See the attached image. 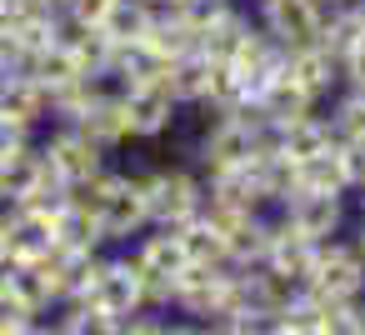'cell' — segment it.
I'll return each instance as SVG.
<instances>
[{
	"instance_id": "obj_1",
	"label": "cell",
	"mask_w": 365,
	"mask_h": 335,
	"mask_svg": "<svg viewBox=\"0 0 365 335\" xmlns=\"http://www.w3.org/2000/svg\"><path fill=\"white\" fill-rule=\"evenodd\" d=\"M76 200L96 215L106 245H130L135 235L150 230L145 190H140V175H130V170H110V165H106L96 180H86V185L76 190Z\"/></svg>"
},
{
	"instance_id": "obj_2",
	"label": "cell",
	"mask_w": 365,
	"mask_h": 335,
	"mask_svg": "<svg viewBox=\"0 0 365 335\" xmlns=\"http://www.w3.org/2000/svg\"><path fill=\"white\" fill-rule=\"evenodd\" d=\"M270 145H275V130L260 120L255 105L220 110V115L210 120V130L200 135V165H205V175H215V170H240V165L260 160Z\"/></svg>"
},
{
	"instance_id": "obj_3",
	"label": "cell",
	"mask_w": 365,
	"mask_h": 335,
	"mask_svg": "<svg viewBox=\"0 0 365 335\" xmlns=\"http://www.w3.org/2000/svg\"><path fill=\"white\" fill-rule=\"evenodd\" d=\"M130 265L145 285V310H170V295H175V280L185 275V250L175 240V230H145L130 240Z\"/></svg>"
},
{
	"instance_id": "obj_4",
	"label": "cell",
	"mask_w": 365,
	"mask_h": 335,
	"mask_svg": "<svg viewBox=\"0 0 365 335\" xmlns=\"http://www.w3.org/2000/svg\"><path fill=\"white\" fill-rule=\"evenodd\" d=\"M140 190H145V215L155 230H175L185 220L200 215L205 205V180L180 170V165H155L140 175Z\"/></svg>"
},
{
	"instance_id": "obj_5",
	"label": "cell",
	"mask_w": 365,
	"mask_h": 335,
	"mask_svg": "<svg viewBox=\"0 0 365 335\" xmlns=\"http://www.w3.org/2000/svg\"><path fill=\"white\" fill-rule=\"evenodd\" d=\"M305 290L325 295V300H365V255L350 235H335L325 245H315Z\"/></svg>"
},
{
	"instance_id": "obj_6",
	"label": "cell",
	"mask_w": 365,
	"mask_h": 335,
	"mask_svg": "<svg viewBox=\"0 0 365 335\" xmlns=\"http://www.w3.org/2000/svg\"><path fill=\"white\" fill-rule=\"evenodd\" d=\"M41 155H46V165H51L71 190H81L86 180H96V175L106 170V155H110V150H106L101 140H91L81 125H66V120H61V125L46 135Z\"/></svg>"
},
{
	"instance_id": "obj_7",
	"label": "cell",
	"mask_w": 365,
	"mask_h": 335,
	"mask_svg": "<svg viewBox=\"0 0 365 335\" xmlns=\"http://www.w3.org/2000/svg\"><path fill=\"white\" fill-rule=\"evenodd\" d=\"M325 6L320 0H260V16L255 26L280 46V51H300V46H315L320 31H325Z\"/></svg>"
},
{
	"instance_id": "obj_8",
	"label": "cell",
	"mask_w": 365,
	"mask_h": 335,
	"mask_svg": "<svg viewBox=\"0 0 365 335\" xmlns=\"http://www.w3.org/2000/svg\"><path fill=\"white\" fill-rule=\"evenodd\" d=\"M81 300L101 305V310L115 315V320L140 315V310H145V285H140L130 255H101V265H96V275H91V290H86Z\"/></svg>"
},
{
	"instance_id": "obj_9",
	"label": "cell",
	"mask_w": 365,
	"mask_h": 335,
	"mask_svg": "<svg viewBox=\"0 0 365 335\" xmlns=\"http://www.w3.org/2000/svg\"><path fill=\"white\" fill-rule=\"evenodd\" d=\"M275 215L305 235L310 245H325L335 235H345V195H320V190H295L285 205H275Z\"/></svg>"
},
{
	"instance_id": "obj_10",
	"label": "cell",
	"mask_w": 365,
	"mask_h": 335,
	"mask_svg": "<svg viewBox=\"0 0 365 335\" xmlns=\"http://www.w3.org/2000/svg\"><path fill=\"white\" fill-rule=\"evenodd\" d=\"M175 110L180 100L170 96L165 81H150V86H125L120 91V115H125V130L130 140H155L175 125Z\"/></svg>"
},
{
	"instance_id": "obj_11",
	"label": "cell",
	"mask_w": 365,
	"mask_h": 335,
	"mask_svg": "<svg viewBox=\"0 0 365 335\" xmlns=\"http://www.w3.org/2000/svg\"><path fill=\"white\" fill-rule=\"evenodd\" d=\"M285 81L300 86L315 105H320V100H335V96L345 91L340 61H335L320 41H315V46H300V51H285Z\"/></svg>"
},
{
	"instance_id": "obj_12",
	"label": "cell",
	"mask_w": 365,
	"mask_h": 335,
	"mask_svg": "<svg viewBox=\"0 0 365 335\" xmlns=\"http://www.w3.org/2000/svg\"><path fill=\"white\" fill-rule=\"evenodd\" d=\"M310 260H315V245L305 240V235H295L275 210H270V235H265V250H260V265L270 270V275H280V280H290V285H305V275H310Z\"/></svg>"
},
{
	"instance_id": "obj_13",
	"label": "cell",
	"mask_w": 365,
	"mask_h": 335,
	"mask_svg": "<svg viewBox=\"0 0 365 335\" xmlns=\"http://www.w3.org/2000/svg\"><path fill=\"white\" fill-rule=\"evenodd\" d=\"M0 285H6L11 295H21L41 320L61 305V295H56V275L46 270V260H6V265H0Z\"/></svg>"
},
{
	"instance_id": "obj_14",
	"label": "cell",
	"mask_w": 365,
	"mask_h": 335,
	"mask_svg": "<svg viewBox=\"0 0 365 335\" xmlns=\"http://www.w3.org/2000/svg\"><path fill=\"white\" fill-rule=\"evenodd\" d=\"M275 150H280L290 165H305V160L335 150V130H330V120L315 110V115H300V120L280 125V130H275Z\"/></svg>"
},
{
	"instance_id": "obj_15",
	"label": "cell",
	"mask_w": 365,
	"mask_h": 335,
	"mask_svg": "<svg viewBox=\"0 0 365 335\" xmlns=\"http://www.w3.org/2000/svg\"><path fill=\"white\" fill-rule=\"evenodd\" d=\"M6 220H11V260H46V255L56 250L51 210L16 205V210H6Z\"/></svg>"
},
{
	"instance_id": "obj_16",
	"label": "cell",
	"mask_w": 365,
	"mask_h": 335,
	"mask_svg": "<svg viewBox=\"0 0 365 335\" xmlns=\"http://www.w3.org/2000/svg\"><path fill=\"white\" fill-rule=\"evenodd\" d=\"M56 110H51V96L31 81V76H11L6 86H0V120H11L21 130H36L46 125Z\"/></svg>"
},
{
	"instance_id": "obj_17",
	"label": "cell",
	"mask_w": 365,
	"mask_h": 335,
	"mask_svg": "<svg viewBox=\"0 0 365 335\" xmlns=\"http://www.w3.org/2000/svg\"><path fill=\"white\" fill-rule=\"evenodd\" d=\"M150 21H155V6H145V0H110L106 16L96 21V31L106 36L110 51H120V46L145 41L150 36Z\"/></svg>"
},
{
	"instance_id": "obj_18",
	"label": "cell",
	"mask_w": 365,
	"mask_h": 335,
	"mask_svg": "<svg viewBox=\"0 0 365 335\" xmlns=\"http://www.w3.org/2000/svg\"><path fill=\"white\" fill-rule=\"evenodd\" d=\"M51 225H56V245H66V250H106L101 225H96V215L76 200V190L51 210Z\"/></svg>"
},
{
	"instance_id": "obj_19",
	"label": "cell",
	"mask_w": 365,
	"mask_h": 335,
	"mask_svg": "<svg viewBox=\"0 0 365 335\" xmlns=\"http://www.w3.org/2000/svg\"><path fill=\"white\" fill-rule=\"evenodd\" d=\"M175 240H180V250H185V265H205V270H230V255H225V245H220V235L195 215V220H185V225H175Z\"/></svg>"
},
{
	"instance_id": "obj_20",
	"label": "cell",
	"mask_w": 365,
	"mask_h": 335,
	"mask_svg": "<svg viewBox=\"0 0 365 335\" xmlns=\"http://www.w3.org/2000/svg\"><path fill=\"white\" fill-rule=\"evenodd\" d=\"M56 335H120V320L106 315V310L91 305V300H71V305H61V315H56Z\"/></svg>"
},
{
	"instance_id": "obj_21",
	"label": "cell",
	"mask_w": 365,
	"mask_h": 335,
	"mask_svg": "<svg viewBox=\"0 0 365 335\" xmlns=\"http://www.w3.org/2000/svg\"><path fill=\"white\" fill-rule=\"evenodd\" d=\"M330 130H335V145H345V140H365V91H340L335 100H330Z\"/></svg>"
},
{
	"instance_id": "obj_22",
	"label": "cell",
	"mask_w": 365,
	"mask_h": 335,
	"mask_svg": "<svg viewBox=\"0 0 365 335\" xmlns=\"http://www.w3.org/2000/svg\"><path fill=\"white\" fill-rule=\"evenodd\" d=\"M41 315L21 300V295H11L6 285H0V330H26V325H36Z\"/></svg>"
},
{
	"instance_id": "obj_23",
	"label": "cell",
	"mask_w": 365,
	"mask_h": 335,
	"mask_svg": "<svg viewBox=\"0 0 365 335\" xmlns=\"http://www.w3.org/2000/svg\"><path fill=\"white\" fill-rule=\"evenodd\" d=\"M340 150V165H345V180H350V195L365 190V140H345L335 145Z\"/></svg>"
},
{
	"instance_id": "obj_24",
	"label": "cell",
	"mask_w": 365,
	"mask_h": 335,
	"mask_svg": "<svg viewBox=\"0 0 365 335\" xmlns=\"http://www.w3.org/2000/svg\"><path fill=\"white\" fill-rule=\"evenodd\" d=\"M340 81H345L350 91H365V36L340 56Z\"/></svg>"
},
{
	"instance_id": "obj_25",
	"label": "cell",
	"mask_w": 365,
	"mask_h": 335,
	"mask_svg": "<svg viewBox=\"0 0 365 335\" xmlns=\"http://www.w3.org/2000/svg\"><path fill=\"white\" fill-rule=\"evenodd\" d=\"M205 335H265V320H245V315H225V320H210Z\"/></svg>"
},
{
	"instance_id": "obj_26",
	"label": "cell",
	"mask_w": 365,
	"mask_h": 335,
	"mask_svg": "<svg viewBox=\"0 0 365 335\" xmlns=\"http://www.w3.org/2000/svg\"><path fill=\"white\" fill-rule=\"evenodd\" d=\"M160 330H165V315H155V310H140V315L120 320V335H160Z\"/></svg>"
},
{
	"instance_id": "obj_27",
	"label": "cell",
	"mask_w": 365,
	"mask_h": 335,
	"mask_svg": "<svg viewBox=\"0 0 365 335\" xmlns=\"http://www.w3.org/2000/svg\"><path fill=\"white\" fill-rule=\"evenodd\" d=\"M106 6H110V0H66L61 16H71V21H81V26H96V21L106 16Z\"/></svg>"
},
{
	"instance_id": "obj_28",
	"label": "cell",
	"mask_w": 365,
	"mask_h": 335,
	"mask_svg": "<svg viewBox=\"0 0 365 335\" xmlns=\"http://www.w3.org/2000/svg\"><path fill=\"white\" fill-rule=\"evenodd\" d=\"M26 145H31V130L11 125V120H0V165H6L16 150H26Z\"/></svg>"
},
{
	"instance_id": "obj_29",
	"label": "cell",
	"mask_w": 365,
	"mask_h": 335,
	"mask_svg": "<svg viewBox=\"0 0 365 335\" xmlns=\"http://www.w3.org/2000/svg\"><path fill=\"white\" fill-rule=\"evenodd\" d=\"M160 335H205V325H195V320H185V315H180V320H165V330H160Z\"/></svg>"
},
{
	"instance_id": "obj_30",
	"label": "cell",
	"mask_w": 365,
	"mask_h": 335,
	"mask_svg": "<svg viewBox=\"0 0 365 335\" xmlns=\"http://www.w3.org/2000/svg\"><path fill=\"white\" fill-rule=\"evenodd\" d=\"M11 260V220H6V210H0V265Z\"/></svg>"
},
{
	"instance_id": "obj_31",
	"label": "cell",
	"mask_w": 365,
	"mask_h": 335,
	"mask_svg": "<svg viewBox=\"0 0 365 335\" xmlns=\"http://www.w3.org/2000/svg\"><path fill=\"white\" fill-rule=\"evenodd\" d=\"M145 6H155V11H175V6H190V0H145Z\"/></svg>"
},
{
	"instance_id": "obj_32",
	"label": "cell",
	"mask_w": 365,
	"mask_h": 335,
	"mask_svg": "<svg viewBox=\"0 0 365 335\" xmlns=\"http://www.w3.org/2000/svg\"><path fill=\"white\" fill-rule=\"evenodd\" d=\"M355 245H360V255H365V215H360V225H355V235H350Z\"/></svg>"
},
{
	"instance_id": "obj_33",
	"label": "cell",
	"mask_w": 365,
	"mask_h": 335,
	"mask_svg": "<svg viewBox=\"0 0 365 335\" xmlns=\"http://www.w3.org/2000/svg\"><path fill=\"white\" fill-rule=\"evenodd\" d=\"M325 11H340V6H355V0H320Z\"/></svg>"
},
{
	"instance_id": "obj_34",
	"label": "cell",
	"mask_w": 365,
	"mask_h": 335,
	"mask_svg": "<svg viewBox=\"0 0 365 335\" xmlns=\"http://www.w3.org/2000/svg\"><path fill=\"white\" fill-rule=\"evenodd\" d=\"M31 335H56V325H46V320H41V325H36Z\"/></svg>"
},
{
	"instance_id": "obj_35",
	"label": "cell",
	"mask_w": 365,
	"mask_h": 335,
	"mask_svg": "<svg viewBox=\"0 0 365 335\" xmlns=\"http://www.w3.org/2000/svg\"><path fill=\"white\" fill-rule=\"evenodd\" d=\"M41 6H46V11H66V0H41Z\"/></svg>"
},
{
	"instance_id": "obj_36",
	"label": "cell",
	"mask_w": 365,
	"mask_h": 335,
	"mask_svg": "<svg viewBox=\"0 0 365 335\" xmlns=\"http://www.w3.org/2000/svg\"><path fill=\"white\" fill-rule=\"evenodd\" d=\"M360 215H365V190H360Z\"/></svg>"
}]
</instances>
